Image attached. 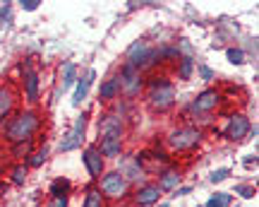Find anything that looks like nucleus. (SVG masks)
I'll return each mask as SVG.
<instances>
[{
  "label": "nucleus",
  "mask_w": 259,
  "mask_h": 207,
  "mask_svg": "<svg viewBox=\"0 0 259 207\" xmlns=\"http://www.w3.org/2000/svg\"><path fill=\"white\" fill-rule=\"evenodd\" d=\"M94 82H96V70H94V67H89L84 75H79V80H77V85H74V89H72V106L74 109H79V106L89 99V92H92Z\"/></svg>",
  "instance_id": "obj_18"
},
{
  "label": "nucleus",
  "mask_w": 259,
  "mask_h": 207,
  "mask_svg": "<svg viewBox=\"0 0 259 207\" xmlns=\"http://www.w3.org/2000/svg\"><path fill=\"white\" fill-rule=\"evenodd\" d=\"M63 195H72V181L67 176H56L48 186V198H63Z\"/></svg>",
  "instance_id": "obj_24"
},
{
  "label": "nucleus",
  "mask_w": 259,
  "mask_h": 207,
  "mask_svg": "<svg viewBox=\"0 0 259 207\" xmlns=\"http://www.w3.org/2000/svg\"><path fill=\"white\" fill-rule=\"evenodd\" d=\"M194 73H197L199 80H204V82H213V80H216V70H211L209 65H204V63H197Z\"/></svg>",
  "instance_id": "obj_31"
},
{
  "label": "nucleus",
  "mask_w": 259,
  "mask_h": 207,
  "mask_svg": "<svg viewBox=\"0 0 259 207\" xmlns=\"http://www.w3.org/2000/svg\"><path fill=\"white\" fill-rule=\"evenodd\" d=\"M257 135H259V128H257V123H252V128H250V135H247V137H254V140H257Z\"/></svg>",
  "instance_id": "obj_37"
},
{
  "label": "nucleus",
  "mask_w": 259,
  "mask_h": 207,
  "mask_svg": "<svg viewBox=\"0 0 259 207\" xmlns=\"http://www.w3.org/2000/svg\"><path fill=\"white\" fill-rule=\"evenodd\" d=\"M48 157H51V145H48V142H41L36 150H34L27 159H24V164H27L29 171H31V169H41V166L48 161Z\"/></svg>",
  "instance_id": "obj_22"
},
{
  "label": "nucleus",
  "mask_w": 259,
  "mask_h": 207,
  "mask_svg": "<svg viewBox=\"0 0 259 207\" xmlns=\"http://www.w3.org/2000/svg\"><path fill=\"white\" fill-rule=\"evenodd\" d=\"M12 3H3L0 5V24L3 27H12Z\"/></svg>",
  "instance_id": "obj_32"
},
{
  "label": "nucleus",
  "mask_w": 259,
  "mask_h": 207,
  "mask_svg": "<svg viewBox=\"0 0 259 207\" xmlns=\"http://www.w3.org/2000/svg\"><path fill=\"white\" fill-rule=\"evenodd\" d=\"M231 205H233V193H226V190H216L204 202V207H231Z\"/></svg>",
  "instance_id": "obj_28"
},
{
  "label": "nucleus",
  "mask_w": 259,
  "mask_h": 207,
  "mask_svg": "<svg viewBox=\"0 0 259 207\" xmlns=\"http://www.w3.org/2000/svg\"><path fill=\"white\" fill-rule=\"evenodd\" d=\"M82 164H84V169H87V174H89L92 183H96V181H99L103 174H106V159L101 157V152H99V147H96V142L84 145V150H82Z\"/></svg>",
  "instance_id": "obj_11"
},
{
  "label": "nucleus",
  "mask_w": 259,
  "mask_h": 207,
  "mask_svg": "<svg viewBox=\"0 0 259 207\" xmlns=\"http://www.w3.org/2000/svg\"><path fill=\"white\" fill-rule=\"evenodd\" d=\"M233 195H240L242 200H252L254 195H257V188H254L252 183H238L235 190H233Z\"/></svg>",
  "instance_id": "obj_30"
},
{
  "label": "nucleus",
  "mask_w": 259,
  "mask_h": 207,
  "mask_svg": "<svg viewBox=\"0 0 259 207\" xmlns=\"http://www.w3.org/2000/svg\"><path fill=\"white\" fill-rule=\"evenodd\" d=\"M44 125H46V118H44V113L38 109H17L8 121L0 125V137L8 145L38 140Z\"/></svg>",
  "instance_id": "obj_1"
},
{
  "label": "nucleus",
  "mask_w": 259,
  "mask_h": 207,
  "mask_svg": "<svg viewBox=\"0 0 259 207\" xmlns=\"http://www.w3.org/2000/svg\"><path fill=\"white\" fill-rule=\"evenodd\" d=\"M154 176H156L154 181H156V186L161 188V193H173L178 186H183V169L176 166V164H170L166 169L156 171Z\"/></svg>",
  "instance_id": "obj_16"
},
{
  "label": "nucleus",
  "mask_w": 259,
  "mask_h": 207,
  "mask_svg": "<svg viewBox=\"0 0 259 207\" xmlns=\"http://www.w3.org/2000/svg\"><path fill=\"white\" fill-rule=\"evenodd\" d=\"M19 94L12 82H0V125L17 111Z\"/></svg>",
  "instance_id": "obj_15"
},
{
  "label": "nucleus",
  "mask_w": 259,
  "mask_h": 207,
  "mask_svg": "<svg viewBox=\"0 0 259 207\" xmlns=\"http://www.w3.org/2000/svg\"><path fill=\"white\" fill-rule=\"evenodd\" d=\"M44 207H70V195H63V198H48Z\"/></svg>",
  "instance_id": "obj_33"
},
{
  "label": "nucleus",
  "mask_w": 259,
  "mask_h": 207,
  "mask_svg": "<svg viewBox=\"0 0 259 207\" xmlns=\"http://www.w3.org/2000/svg\"><path fill=\"white\" fill-rule=\"evenodd\" d=\"M226 60L231 65H245L247 63V51L242 46H226Z\"/></svg>",
  "instance_id": "obj_27"
},
{
  "label": "nucleus",
  "mask_w": 259,
  "mask_h": 207,
  "mask_svg": "<svg viewBox=\"0 0 259 207\" xmlns=\"http://www.w3.org/2000/svg\"><path fill=\"white\" fill-rule=\"evenodd\" d=\"M120 99V85H118V75L113 73L108 75L106 80H101V85H99V104H106V106H111Z\"/></svg>",
  "instance_id": "obj_19"
},
{
  "label": "nucleus",
  "mask_w": 259,
  "mask_h": 207,
  "mask_svg": "<svg viewBox=\"0 0 259 207\" xmlns=\"http://www.w3.org/2000/svg\"><path fill=\"white\" fill-rule=\"evenodd\" d=\"M190 193H192V186H178V188L173 190V198H185Z\"/></svg>",
  "instance_id": "obj_35"
},
{
  "label": "nucleus",
  "mask_w": 259,
  "mask_h": 207,
  "mask_svg": "<svg viewBox=\"0 0 259 207\" xmlns=\"http://www.w3.org/2000/svg\"><path fill=\"white\" fill-rule=\"evenodd\" d=\"M115 75H118V85H120V99H125V101H137V99L144 96V87H147V75H144V73H139V70H135L132 65L122 63V65L115 70Z\"/></svg>",
  "instance_id": "obj_8"
},
{
  "label": "nucleus",
  "mask_w": 259,
  "mask_h": 207,
  "mask_svg": "<svg viewBox=\"0 0 259 207\" xmlns=\"http://www.w3.org/2000/svg\"><path fill=\"white\" fill-rule=\"evenodd\" d=\"M99 135H125L127 132V121L122 118V116H118V113L113 111H106L101 113V118H99Z\"/></svg>",
  "instance_id": "obj_17"
},
{
  "label": "nucleus",
  "mask_w": 259,
  "mask_h": 207,
  "mask_svg": "<svg viewBox=\"0 0 259 207\" xmlns=\"http://www.w3.org/2000/svg\"><path fill=\"white\" fill-rule=\"evenodd\" d=\"M122 63H127L132 65L135 70L139 73H151V70H156L161 63H158V46L154 44H149L147 39H137V41H132L125 51V60Z\"/></svg>",
  "instance_id": "obj_4"
},
{
  "label": "nucleus",
  "mask_w": 259,
  "mask_h": 207,
  "mask_svg": "<svg viewBox=\"0 0 259 207\" xmlns=\"http://www.w3.org/2000/svg\"><path fill=\"white\" fill-rule=\"evenodd\" d=\"M115 171H120L122 176L127 179V183L132 186V188H137V186H142L147 179V171L142 169L137 164V159H135V154H122L120 159H118V169Z\"/></svg>",
  "instance_id": "obj_13"
},
{
  "label": "nucleus",
  "mask_w": 259,
  "mask_h": 207,
  "mask_svg": "<svg viewBox=\"0 0 259 207\" xmlns=\"http://www.w3.org/2000/svg\"><path fill=\"white\" fill-rule=\"evenodd\" d=\"M96 147L103 159H120L125 154V135H99Z\"/></svg>",
  "instance_id": "obj_14"
},
{
  "label": "nucleus",
  "mask_w": 259,
  "mask_h": 207,
  "mask_svg": "<svg viewBox=\"0 0 259 207\" xmlns=\"http://www.w3.org/2000/svg\"><path fill=\"white\" fill-rule=\"evenodd\" d=\"M163 193L156 186V181H144L142 186L132 188V195H130V202L135 207H154L161 202Z\"/></svg>",
  "instance_id": "obj_12"
},
{
  "label": "nucleus",
  "mask_w": 259,
  "mask_h": 207,
  "mask_svg": "<svg viewBox=\"0 0 259 207\" xmlns=\"http://www.w3.org/2000/svg\"><path fill=\"white\" fill-rule=\"evenodd\" d=\"M144 104L154 113H168L176 109L178 92L176 82L166 73H151L147 75V87H144Z\"/></svg>",
  "instance_id": "obj_2"
},
{
  "label": "nucleus",
  "mask_w": 259,
  "mask_h": 207,
  "mask_svg": "<svg viewBox=\"0 0 259 207\" xmlns=\"http://www.w3.org/2000/svg\"><path fill=\"white\" fill-rule=\"evenodd\" d=\"M231 174H233L231 166H221V169H213L211 174H209V183L219 186V183H223L226 179H231Z\"/></svg>",
  "instance_id": "obj_29"
},
{
  "label": "nucleus",
  "mask_w": 259,
  "mask_h": 207,
  "mask_svg": "<svg viewBox=\"0 0 259 207\" xmlns=\"http://www.w3.org/2000/svg\"><path fill=\"white\" fill-rule=\"evenodd\" d=\"M250 128H252V121L247 113L233 111L231 116L226 118V125L221 128V137L228 142H242V140H247Z\"/></svg>",
  "instance_id": "obj_10"
},
{
  "label": "nucleus",
  "mask_w": 259,
  "mask_h": 207,
  "mask_svg": "<svg viewBox=\"0 0 259 207\" xmlns=\"http://www.w3.org/2000/svg\"><path fill=\"white\" fill-rule=\"evenodd\" d=\"M221 106H223V92L221 89H213V87H206L194 99H190V104L185 106V118H187V123H192L197 118L211 116Z\"/></svg>",
  "instance_id": "obj_6"
},
{
  "label": "nucleus",
  "mask_w": 259,
  "mask_h": 207,
  "mask_svg": "<svg viewBox=\"0 0 259 207\" xmlns=\"http://www.w3.org/2000/svg\"><path fill=\"white\" fill-rule=\"evenodd\" d=\"M154 207H170L168 202H158V205H154Z\"/></svg>",
  "instance_id": "obj_39"
},
{
  "label": "nucleus",
  "mask_w": 259,
  "mask_h": 207,
  "mask_svg": "<svg viewBox=\"0 0 259 207\" xmlns=\"http://www.w3.org/2000/svg\"><path fill=\"white\" fill-rule=\"evenodd\" d=\"M242 166H245V169H252V166H257V154H247V157L242 159Z\"/></svg>",
  "instance_id": "obj_36"
},
{
  "label": "nucleus",
  "mask_w": 259,
  "mask_h": 207,
  "mask_svg": "<svg viewBox=\"0 0 259 207\" xmlns=\"http://www.w3.org/2000/svg\"><path fill=\"white\" fill-rule=\"evenodd\" d=\"M194 67H197V60L192 56H180L173 63V73H176V80L178 82H187L194 77Z\"/></svg>",
  "instance_id": "obj_21"
},
{
  "label": "nucleus",
  "mask_w": 259,
  "mask_h": 207,
  "mask_svg": "<svg viewBox=\"0 0 259 207\" xmlns=\"http://www.w3.org/2000/svg\"><path fill=\"white\" fill-rule=\"evenodd\" d=\"M87 128H89V113L82 111L74 118L72 128L63 135V140L58 142V152H60V154H67V152L82 150V145L87 142Z\"/></svg>",
  "instance_id": "obj_9"
},
{
  "label": "nucleus",
  "mask_w": 259,
  "mask_h": 207,
  "mask_svg": "<svg viewBox=\"0 0 259 207\" xmlns=\"http://www.w3.org/2000/svg\"><path fill=\"white\" fill-rule=\"evenodd\" d=\"M19 70V87L22 96L27 101V109H36L41 104V73L34 65V58H24L17 65Z\"/></svg>",
  "instance_id": "obj_5"
},
{
  "label": "nucleus",
  "mask_w": 259,
  "mask_h": 207,
  "mask_svg": "<svg viewBox=\"0 0 259 207\" xmlns=\"http://www.w3.org/2000/svg\"><path fill=\"white\" fill-rule=\"evenodd\" d=\"M82 207H106V198L99 193L96 183H89V186H87V190H84Z\"/></svg>",
  "instance_id": "obj_26"
},
{
  "label": "nucleus",
  "mask_w": 259,
  "mask_h": 207,
  "mask_svg": "<svg viewBox=\"0 0 259 207\" xmlns=\"http://www.w3.org/2000/svg\"><path fill=\"white\" fill-rule=\"evenodd\" d=\"M38 147V140H27V142H17V145H10V154L15 157V161H24L31 152Z\"/></svg>",
  "instance_id": "obj_25"
},
{
  "label": "nucleus",
  "mask_w": 259,
  "mask_h": 207,
  "mask_svg": "<svg viewBox=\"0 0 259 207\" xmlns=\"http://www.w3.org/2000/svg\"><path fill=\"white\" fill-rule=\"evenodd\" d=\"M19 8L24 10V12H36L41 8V3L38 0H19Z\"/></svg>",
  "instance_id": "obj_34"
},
{
  "label": "nucleus",
  "mask_w": 259,
  "mask_h": 207,
  "mask_svg": "<svg viewBox=\"0 0 259 207\" xmlns=\"http://www.w3.org/2000/svg\"><path fill=\"white\" fill-rule=\"evenodd\" d=\"M96 188L106 198V202H125L132 195V186L127 183V179L122 176L120 171H115V169H111V171L106 169V174L96 181Z\"/></svg>",
  "instance_id": "obj_7"
},
{
  "label": "nucleus",
  "mask_w": 259,
  "mask_h": 207,
  "mask_svg": "<svg viewBox=\"0 0 259 207\" xmlns=\"http://www.w3.org/2000/svg\"><path fill=\"white\" fill-rule=\"evenodd\" d=\"M3 193H5V181L0 179V198H3Z\"/></svg>",
  "instance_id": "obj_38"
},
{
  "label": "nucleus",
  "mask_w": 259,
  "mask_h": 207,
  "mask_svg": "<svg viewBox=\"0 0 259 207\" xmlns=\"http://www.w3.org/2000/svg\"><path fill=\"white\" fill-rule=\"evenodd\" d=\"M77 80H79V67H77V63H72V60H65L63 65H60V92L65 94V92L74 89Z\"/></svg>",
  "instance_id": "obj_20"
},
{
  "label": "nucleus",
  "mask_w": 259,
  "mask_h": 207,
  "mask_svg": "<svg viewBox=\"0 0 259 207\" xmlns=\"http://www.w3.org/2000/svg\"><path fill=\"white\" fill-rule=\"evenodd\" d=\"M204 137H206L204 128L192 125V123H180L176 128H170L161 142L168 154H187V152L199 150L204 145Z\"/></svg>",
  "instance_id": "obj_3"
},
{
  "label": "nucleus",
  "mask_w": 259,
  "mask_h": 207,
  "mask_svg": "<svg viewBox=\"0 0 259 207\" xmlns=\"http://www.w3.org/2000/svg\"><path fill=\"white\" fill-rule=\"evenodd\" d=\"M27 179H29L27 164H24V161H15L8 171V183L10 186H15V188H22V186L27 183Z\"/></svg>",
  "instance_id": "obj_23"
}]
</instances>
